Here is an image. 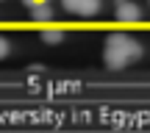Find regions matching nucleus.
Wrapping results in <instances>:
<instances>
[{"instance_id":"nucleus-7","label":"nucleus","mask_w":150,"mask_h":133,"mask_svg":"<svg viewBox=\"0 0 150 133\" xmlns=\"http://www.w3.org/2000/svg\"><path fill=\"white\" fill-rule=\"evenodd\" d=\"M22 3H25L28 8H31V6H33V3H39V0H22Z\"/></svg>"},{"instance_id":"nucleus-3","label":"nucleus","mask_w":150,"mask_h":133,"mask_svg":"<svg viewBox=\"0 0 150 133\" xmlns=\"http://www.w3.org/2000/svg\"><path fill=\"white\" fill-rule=\"evenodd\" d=\"M114 17H117L120 22H136V20H142V8L134 3V0H117Z\"/></svg>"},{"instance_id":"nucleus-5","label":"nucleus","mask_w":150,"mask_h":133,"mask_svg":"<svg viewBox=\"0 0 150 133\" xmlns=\"http://www.w3.org/2000/svg\"><path fill=\"white\" fill-rule=\"evenodd\" d=\"M61 39H64V33H61V31H45L42 33V42H47V44H59Z\"/></svg>"},{"instance_id":"nucleus-2","label":"nucleus","mask_w":150,"mask_h":133,"mask_svg":"<svg viewBox=\"0 0 150 133\" xmlns=\"http://www.w3.org/2000/svg\"><path fill=\"white\" fill-rule=\"evenodd\" d=\"M67 14L72 17H83V20H92V17L100 14V0H61Z\"/></svg>"},{"instance_id":"nucleus-4","label":"nucleus","mask_w":150,"mask_h":133,"mask_svg":"<svg viewBox=\"0 0 150 133\" xmlns=\"http://www.w3.org/2000/svg\"><path fill=\"white\" fill-rule=\"evenodd\" d=\"M28 11H31V20H36V22L53 20V6H50V0H39V3H33Z\"/></svg>"},{"instance_id":"nucleus-6","label":"nucleus","mask_w":150,"mask_h":133,"mask_svg":"<svg viewBox=\"0 0 150 133\" xmlns=\"http://www.w3.org/2000/svg\"><path fill=\"white\" fill-rule=\"evenodd\" d=\"M8 53H11V44H8V39H6V36H0V61H3Z\"/></svg>"},{"instance_id":"nucleus-1","label":"nucleus","mask_w":150,"mask_h":133,"mask_svg":"<svg viewBox=\"0 0 150 133\" xmlns=\"http://www.w3.org/2000/svg\"><path fill=\"white\" fill-rule=\"evenodd\" d=\"M103 58H106V64L111 69H122V67H128L131 61L142 58V44L136 42V39L125 36V33H111V36L106 39V53H103Z\"/></svg>"}]
</instances>
